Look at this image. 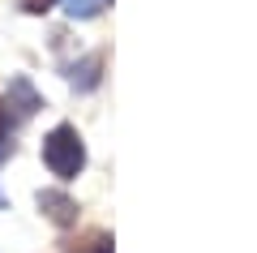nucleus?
<instances>
[{"label":"nucleus","instance_id":"obj_1","mask_svg":"<svg viewBox=\"0 0 257 253\" xmlns=\"http://www.w3.org/2000/svg\"><path fill=\"white\" fill-rule=\"evenodd\" d=\"M43 163L56 181H73L77 172L86 167V146H82V133L73 125H56L52 133L43 137Z\"/></svg>","mask_w":257,"mask_h":253},{"label":"nucleus","instance_id":"obj_2","mask_svg":"<svg viewBox=\"0 0 257 253\" xmlns=\"http://www.w3.org/2000/svg\"><path fill=\"white\" fill-rule=\"evenodd\" d=\"M39 108H43V99L35 95V86H30L26 77H13L9 81V95H5V103H0V112H5L13 125H22V120H30Z\"/></svg>","mask_w":257,"mask_h":253},{"label":"nucleus","instance_id":"obj_3","mask_svg":"<svg viewBox=\"0 0 257 253\" xmlns=\"http://www.w3.org/2000/svg\"><path fill=\"white\" fill-rule=\"evenodd\" d=\"M39 210H43L56 227H73L77 223V202L64 189H39Z\"/></svg>","mask_w":257,"mask_h":253},{"label":"nucleus","instance_id":"obj_4","mask_svg":"<svg viewBox=\"0 0 257 253\" xmlns=\"http://www.w3.org/2000/svg\"><path fill=\"white\" fill-rule=\"evenodd\" d=\"M99 69H103V56H86L82 64L69 69V81H73L77 91H94L99 86Z\"/></svg>","mask_w":257,"mask_h":253},{"label":"nucleus","instance_id":"obj_5","mask_svg":"<svg viewBox=\"0 0 257 253\" xmlns=\"http://www.w3.org/2000/svg\"><path fill=\"white\" fill-rule=\"evenodd\" d=\"M64 5V13H69V18H99V9H103V0H60Z\"/></svg>","mask_w":257,"mask_h":253},{"label":"nucleus","instance_id":"obj_6","mask_svg":"<svg viewBox=\"0 0 257 253\" xmlns=\"http://www.w3.org/2000/svg\"><path fill=\"white\" fill-rule=\"evenodd\" d=\"M69 253H111V236L107 232H90L82 244H73Z\"/></svg>","mask_w":257,"mask_h":253},{"label":"nucleus","instance_id":"obj_7","mask_svg":"<svg viewBox=\"0 0 257 253\" xmlns=\"http://www.w3.org/2000/svg\"><path fill=\"white\" fill-rule=\"evenodd\" d=\"M52 5H60V0H22V9H26V13H47Z\"/></svg>","mask_w":257,"mask_h":253}]
</instances>
